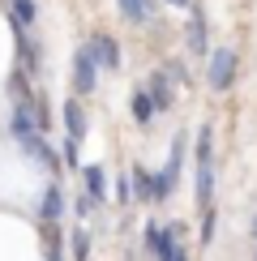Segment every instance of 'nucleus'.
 I'll use <instances>...</instances> for the list:
<instances>
[{
	"instance_id": "f257e3e1",
	"label": "nucleus",
	"mask_w": 257,
	"mask_h": 261,
	"mask_svg": "<svg viewBox=\"0 0 257 261\" xmlns=\"http://www.w3.org/2000/svg\"><path fill=\"white\" fill-rule=\"evenodd\" d=\"M206 82H210V90H227V86L236 82V51H232V47H219V51H210Z\"/></svg>"
},
{
	"instance_id": "f03ea898",
	"label": "nucleus",
	"mask_w": 257,
	"mask_h": 261,
	"mask_svg": "<svg viewBox=\"0 0 257 261\" xmlns=\"http://www.w3.org/2000/svg\"><path fill=\"white\" fill-rule=\"evenodd\" d=\"M94 77H99V60H94L90 43H86V47H78V56H73V90L90 94L94 90Z\"/></svg>"
},
{
	"instance_id": "7ed1b4c3",
	"label": "nucleus",
	"mask_w": 257,
	"mask_h": 261,
	"mask_svg": "<svg viewBox=\"0 0 257 261\" xmlns=\"http://www.w3.org/2000/svg\"><path fill=\"white\" fill-rule=\"evenodd\" d=\"M176 236H180V227H167V231H163V227H146V248L159 261H176V253H180Z\"/></svg>"
},
{
	"instance_id": "20e7f679",
	"label": "nucleus",
	"mask_w": 257,
	"mask_h": 261,
	"mask_svg": "<svg viewBox=\"0 0 257 261\" xmlns=\"http://www.w3.org/2000/svg\"><path fill=\"white\" fill-rule=\"evenodd\" d=\"M90 51H94V60H99V69H120V43H116L112 35H94L90 39Z\"/></svg>"
},
{
	"instance_id": "39448f33",
	"label": "nucleus",
	"mask_w": 257,
	"mask_h": 261,
	"mask_svg": "<svg viewBox=\"0 0 257 261\" xmlns=\"http://www.w3.org/2000/svg\"><path fill=\"white\" fill-rule=\"evenodd\" d=\"M133 184H137V193H142V201H163L167 197L163 176H150L146 167H133Z\"/></svg>"
},
{
	"instance_id": "423d86ee",
	"label": "nucleus",
	"mask_w": 257,
	"mask_h": 261,
	"mask_svg": "<svg viewBox=\"0 0 257 261\" xmlns=\"http://www.w3.org/2000/svg\"><path fill=\"white\" fill-rule=\"evenodd\" d=\"M197 201H201V210H210V201H214V159L197 163Z\"/></svg>"
},
{
	"instance_id": "0eeeda50",
	"label": "nucleus",
	"mask_w": 257,
	"mask_h": 261,
	"mask_svg": "<svg viewBox=\"0 0 257 261\" xmlns=\"http://www.w3.org/2000/svg\"><path fill=\"white\" fill-rule=\"evenodd\" d=\"M150 99H155V112H167V107L176 103L171 99V77L167 73H155V77H150Z\"/></svg>"
},
{
	"instance_id": "6e6552de",
	"label": "nucleus",
	"mask_w": 257,
	"mask_h": 261,
	"mask_svg": "<svg viewBox=\"0 0 257 261\" xmlns=\"http://www.w3.org/2000/svg\"><path fill=\"white\" fill-rule=\"evenodd\" d=\"M64 124H69V141H82L86 137V116H82V103L78 99L64 103Z\"/></svg>"
},
{
	"instance_id": "1a4fd4ad",
	"label": "nucleus",
	"mask_w": 257,
	"mask_h": 261,
	"mask_svg": "<svg viewBox=\"0 0 257 261\" xmlns=\"http://www.w3.org/2000/svg\"><path fill=\"white\" fill-rule=\"evenodd\" d=\"M39 214H43L47 223H56L60 214H64V197H60L56 184H47V193H43V201H39Z\"/></svg>"
},
{
	"instance_id": "9d476101",
	"label": "nucleus",
	"mask_w": 257,
	"mask_h": 261,
	"mask_svg": "<svg viewBox=\"0 0 257 261\" xmlns=\"http://www.w3.org/2000/svg\"><path fill=\"white\" fill-rule=\"evenodd\" d=\"M189 51H206V13L193 9V21H189Z\"/></svg>"
},
{
	"instance_id": "9b49d317",
	"label": "nucleus",
	"mask_w": 257,
	"mask_h": 261,
	"mask_svg": "<svg viewBox=\"0 0 257 261\" xmlns=\"http://www.w3.org/2000/svg\"><path fill=\"white\" fill-rule=\"evenodd\" d=\"M128 107H133V120H137V124H150V120H155V99H150L146 90H137Z\"/></svg>"
},
{
	"instance_id": "f8f14e48",
	"label": "nucleus",
	"mask_w": 257,
	"mask_h": 261,
	"mask_svg": "<svg viewBox=\"0 0 257 261\" xmlns=\"http://www.w3.org/2000/svg\"><path fill=\"white\" fill-rule=\"evenodd\" d=\"M116 5L124 9V17H128V21H146V17H150V9H155V0H116Z\"/></svg>"
},
{
	"instance_id": "ddd939ff",
	"label": "nucleus",
	"mask_w": 257,
	"mask_h": 261,
	"mask_svg": "<svg viewBox=\"0 0 257 261\" xmlns=\"http://www.w3.org/2000/svg\"><path fill=\"white\" fill-rule=\"evenodd\" d=\"M82 176H86V193H90L94 201H103V193H107V189H103V171L90 163V167H82Z\"/></svg>"
},
{
	"instance_id": "4468645a",
	"label": "nucleus",
	"mask_w": 257,
	"mask_h": 261,
	"mask_svg": "<svg viewBox=\"0 0 257 261\" xmlns=\"http://www.w3.org/2000/svg\"><path fill=\"white\" fill-rule=\"evenodd\" d=\"M69 248H73V257H78V261H86V257H90V231H86V227L69 231Z\"/></svg>"
},
{
	"instance_id": "2eb2a0df",
	"label": "nucleus",
	"mask_w": 257,
	"mask_h": 261,
	"mask_svg": "<svg viewBox=\"0 0 257 261\" xmlns=\"http://www.w3.org/2000/svg\"><path fill=\"white\" fill-rule=\"evenodd\" d=\"M13 21L30 30V21H35V0H13Z\"/></svg>"
},
{
	"instance_id": "dca6fc26",
	"label": "nucleus",
	"mask_w": 257,
	"mask_h": 261,
	"mask_svg": "<svg viewBox=\"0 0 257 261\" xmlns=\"http://www.w3.org/2000/svg\"><path fill=\"white\" fill-rule=\"evenodd\" d=\"M94 205H99V201H94L90 193H86V197H78V201H73V210H78V219H86V214H90Z\"/></svg>"
},
{
	"instance_id": "f3484780",
	"label": "nucleus",
	"mask_w": 257,
	"mask_h": 261,
	"mask_svg": "<svg viewBox=\"0 0 257 261\" xmlns=\"http://www.w3.org/2000/svg\"><path fill=\"white\" fill-rule=\"evenodd\" d=\"M201 240H214V210H206V214H201Z\"/></svg>"
},
{
	"instance_id": "a211bd4d",
	"label": "nucleus",
	"mask_w": 257,
	"mask_h": 261,
	"mask_svg": "<svg viewBox=\"0 0 257 261\" xmlns=\"http://www.w3.org/2000/svg\"><path fill=\"white\" fill-rule=\"evenodd\" d=\"M64 163H69L73 171H82V163H78V141H64Z\"/></svg>"
},
{
	"instance_id": "6ab92c4d",
	"label": "nucleus",
	"mask_w": 257,
	"mask_h": 261,
	"mask_svg": "<svg viewBox=\"0 0 257 261\" xmlns=\"http://www.w3.org/2000/svg\"><path fill=\"white\" fill-rule=\"evenodd\" d=\"M167 77H171V82H185L189 73H185V64H180V60H171V69H167Z\"/></svg>"
},
{
	"instance_id": "aec40b11",
	"label": "nucleus",
	"mask_w": 257,
	"mask_h": 261,
	"mask_svg": "<svg viewBox=\"0 0 257 261\" xmlns=\"http://www.w3.org/2000/svg\"><path fill=\"white\" fill-rule=\"evenodd\" d=\"M167 5H176V9H189V5H193V0H167Z\"/></svg>"
},
{
	"instance_id": "412c9836",
	"label": "nucleus",
	"mask_w": 257,
	"mask_h": 261,
	"mask_svg": "<svg viewBox=\"0 0 257 261\" xmlns=\"http://www.w3.org/2000/svg\"><path fill=\"white\" fill-rule=\"evenodd\" d=\"M176 261H189V253H185V248H180V253H176Z\"/></svg>"
},
{
	"instance_id": "4be33fe9",
	"label": "nucleus",
	"mask_w": 257,
	"mask_h": 261,
	"mask_svg": "<svg viewBox=\"0 0 257 261\" xmlns=\"http://www.w3.org/2000/svg\"><path fill=\"white\" fill-rule=\"evenodd\" d=\"M253 240H257V214H253Z\"/></svg>"
},
{
	"instance_id": "5701e85b",
	"label": "nucleus",
	"mask_w": 257,
	"mask_h": 261,
	"mask_svg": "<svg viewBox=\"0 0 257 261\" xmlns=\"http://www.w3.org/2000/svg\"><path fill=\"white\" fill-rule=\"evenodd\" d=\"M52 261H60V253H56V257H52Z\"/></svg>"
}]
</instances>
